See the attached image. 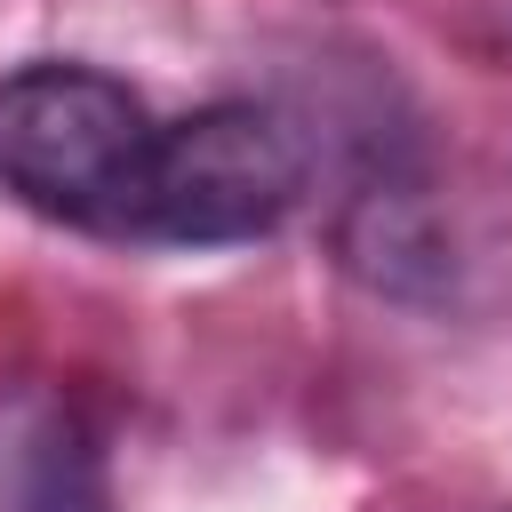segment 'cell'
I'll use <instances>...</instances> for the list:
<instances>
[{
  "instance_id": "6da1fadb",
  "label": "cell",
  "mask_w": 512,
  "mask_h": 512,
  "mask_svg": "<svg viewBox=\"0 0 512 512\" xmlns=\"http://www.w3.org/2000/svg\"><path fill=\"white\" fill-rule=\"evenodd\" d=\"M160 120L96 64H24L0 80V192L48 224L128 240Z\"/></svg>"
},
{
  "instance_id": "7a4b0ae2",
  "label": "cell",
  "mask_w": 512,
  "mask_h": 512,
  "mask_svg": "<svg viewBox=\"0 0 512 512\" xmlns=\"http://www.w3.org/2000/svg\"><path fill=\"white\" fill-rule=\"evenodd\" d=\"M304 200V152L280 112L264 104H200L160 120L144 200L128 240L136 248H240L288 224Z\"/></svg>"
},
{
  "instance_id": "3957f363",
  "label": "cell",
  "mask_w": 512,
  "mask_h": 512,
  "mask_svg": "<svg viewBox=\"0 0 512 512\" xmlns=\"http://www.w3.org/2000/svg\"><path fill=\"white\" fill-rule=\"evenodd\" d=\"M0 512H112L104 448L56 392L0 400Z\"/></svg>"
}]
</instances>
